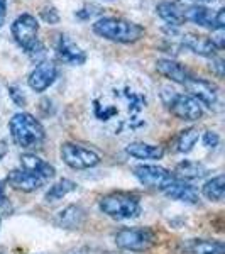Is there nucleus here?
Returning <instances> with one entry per match:
<instances>
[{
	"mask_svg": "<svg viewBox=\"0 0 225 254\" xmlns=\"http://www.w3.org/2000/svg\"><path fill=\"white\" fill-rule=\"evenodd\" d=\"M93 32L112 43L132 44L144 38L146 29L124 17H100L93 24Z\"/></svg>",
	"mask_w": 225,
	"mask_h": 254,
	"instance_id": "1",
	"label": "nucleus"
},
{
	"mask_svg": "<svg viewBox=\"0 0 225 254\" xmlns=\"http://www.w3.org/2000/svg\"><path fill=\"white\" fill-rule=\"evenodd\" d=\"M9 129L14 142L22 149H36L46 139V132L41 122L27 112L15 114L9 122Z\"/></svg>",
	"mask_w": 225,
	"mask_h": 254,
	"instance_id": "2",
	"label": "nucleus"
},
{
	"mask_svg": "<svg viewBox=\"0 0 225 254\" xmlns=\"http://www.w3.org/2000/svg\"><path fill=\"white\" fill-rule=\"evenodd\" d=\"M100 210L117 220L134 219L141 214V200L136 193L113 191L100 200Z\"/></svg>",
	"mask_w": 225,
	"mask_h": 254,
	"instance_id": "3",
	"label": "nucleus"
},
{
	"mask_svg": "<svg viewBox=\"0 0 225 254\" xmlns=\"http://www.w3.org/2000/svg\"><path fill=\"white\" fill-rule=\"evenodd\" d=\"M39 22L34 15L31 14H20L17 19L12 22V36L15 43L19 44L24 51L32 58L43 55L44 48L38 39Z\"/></svg>",
	"mask_w": 225,
	"mask_h": 254,
	"instance_id": "4",
	"label": "nucleus"
},
{
	"mask_svg": "<svg viewBox=\"0 0 225 254\" xmlns=\"http://www.w3.org/2000/svg\"><path fill=\"white\" fill-rule=\"evenodd\" d=\"M156 232L149 227H125L115 234V244L120 249L144 253L156 244Z\"/></svg>",
	"mask_w": 225,
	"mask_h": 254,
	"instance_id": "5",
	"label": "nucleus"
},
{
	"mask_svg": "<svg viewBox=\"0 0 225 254\" xmlns=\"http://www.w3.org/2000/svg\"><path fill=\"white\" fill-rule=\"evenodd\" d=\"M61 159L64 161V165L73 170H88L100 163V156L95 151L75 144V142H64L61 146Z\"/></svg>",
	"mask_w": 225,
	"mask_h": 254,
	"instance_id": "6",
	"label": "nucleus"
},
{
	"mask_svg": "<svg viewBox=\"0 0 225 254\" xmlns=\"http://www.w3.org/2000/svg\"><path fill=\"white\" fill-rule=\"evenodd\" d=\"M185 87L188 88L191 97H195L202 105H205L210 110H220L222 109V100H220V90L215 83L203 78L191 76L186 81Z\"/></svg>",
	"mask_w": 225,
	"mask_h": 254,
	"instance_id": "7",
	"label": "nucleus"
},
{
	"mask_svg": "<svg viewBox=\"0 0 225 254\" xmlns=\"http://www.w3.org/2000/svg\"><path fill=\"white\" fill-rule=\"evenodd\" d=\"M166 105L171 110V114L181 121L193 122L203 116L202 104L190 93H171V98L166 100Z\"/></svg>",
	"mask_w": 225,
	"mask_h": 254,
	"instance_id": "8",
	"label": "nucleus"
},
{
	"mask_svg": "<svg viewBox=\"0 0 225 254\" xmlns=\"http://www.w3.org/2000/svg\"><path fill=\"white\" fill-rule=\"evenodd\" d=\"M134 176L144 187L156 188V190L161 191L176 180V176L171 173L169 170L158 165H139L134 168Z\"/></svg>",
	"mask_w": 225,
	"mask_h": 254,
	"instance_id": "9",
	"label": "nucleus"
},
{
	"mask_svg": "<svg viewBox=\"0 0 225 254\" xmlns=\"http://www.w3.org/2000/svg\"><path fill=\"white\" fill-rule=\"evenodd\" d=\"M58 78V68L53 61H41V63L31 71L27 83L34 92H44L51 87Z\"/></svg>",
	"mask_w": 225,
	"mask_h": 254,
	"instance_id": "10",
	"label": "nucleus"
},
{
	"mask_svg": "<svg viewBox=\"0 0 225 254\" xmlns=\"http://www.w3.org/2000/svg\"><path fill=\"white\" fill-rule=\"evenodd\" d=\"M156 69L159 75H163L165 78L174 81V83H178V85H186V81L193 76L185 64L178 63V61H174V60H169V58L158 60Z\"/></svg>",
	"mask_w": 225,
	"mask_h": 254,
	"instance_id": "11",
	"label": "nucleus"
},
{
	"mask_svg": "<svg viewBox=\"0 0 225 254\" xmlns=\"http://www.w3.org/2000/svg\"><path fill=\"white\" fill-rule=\"evenodd\" d=\"M44 182L46 180H43L38 175H32L26 170H12L5 180V183H9L12 188L19 191H26V193L39 190L44 185Z\"/></svg>",
	"mask_w": 225,
	"mask_h": 254,
	"instance_id": "12",
	"label": "nucleus"
},
{
	"mask_svg": "<svg viewBox=\"0 0 225 254\" xmlns=\"http://www.w3.org/2000/svg\"><path fill=\"white\" fill-rule=\"evenodd\" d=\"M56 51H58L59 58L66 61L68 64H75L80 66L87 61V53L81 49L78 44L75 43L69 36H59L58 44H56Z\"/></svg>",
	"mask_w": 225,
	"mask_h": 254,
	"instance_id": "13",
	"label": "nucleus"
},
{
	"mask_svg": "<svg viewBox=\"0 0 225 254\" xmlns=\"http://www.w3.org/2000/svg\"><path fill=\"white\" fill-rule=\"evenodd\" d=\"M181 44L190 49V51H193L195 55L205 56V58H214V56H217V51H219L215 48V44L210 41V38H207L203 34H196V32H186V34H183Z\"/></svg>",
	"mask_w": 225,
	"mask_h": 254,
	"instance_id": "14",
	"label": "nucleus"
},
{
	"mask_svg": "<svg viewBox=\"0 0 225 254\" xmlns=\"http://www.w3.org/2000/svg\"><path fill=\"white\" fill-rule=\"evenodd\" d=\"M168 198L171 200H178V202H185V203H198L200 195L198 190L195 187L188 185V183L181 182V180H174L171 185H168L163 190Z\"/></svg>",
	"mask_w": 225,
	"mask_h": 254,
	"instance_id": "15",
	"label": "nucleus"
},
{
	"mask_svg": "<svg viewBox=\"0 0 225 254\" xmlns=\"http://www.w3.org/2000/svg\"><path fill=\"white\" fill-rule=\"evenodd\" d=\"M20 165H22V170L29 171L32 175H38L43 180H49L53 178L56 173L55 166L46 163L44 159H41L36 154H22L20 156Z\"/></svg>",
	"mask_w": 225,
	"mask_h": 254,
	"instance_id": "16",
	"label": "nucleus"
},
{
	"mask_svg": "<svg viewBox=\"0 0 225 254\" xmlns=\"http://www.w3.org/2000/svg\"><path fill=\"white\" fill-rule=\"evenodd\" d=\"M156 12L166 24H169V26H173V27H179L181 24L186 22L185 20V9H183V7L176 2H168L166 0V2L158 3Z\"/></svg>",
	"mask_w": 225,
	"mask_h": 254,
	"instance_id": "17",
	"label": "nucleus"
},
{
	"mask_svg": "<svg viewBox=\"0 0 225 254\" xmlns=\"http://www.w3.org/2000/svg\"><path fill=\"white\" fill-rule=\"evenodd\" d=\"M185 20L193 22L200 27H208V29L214 27V14H212L208 7L202 5V3H193V5L186 7Z\"/></svg>",
	"mask_w": 225,
	"mask_h": 254,
	"instance_id": "18",
	"label": "nucleus"
},
{
	"mask_svg": "<svg viewBox=\"0 0 225 254\" xmlns=\"http://www.w3.org/2000/svg\"><path fill=\"white\" fill-rule=\"evenodd\" d=\"M125 153L137 159H161L165 156V149L161 146H153L147 142H130L125 147Z\"/></svg>",
	"mask_w": 225,
	"mask_h": 254,
	"instance_id": "19",
	"label": "nucleus"
},
{
	"mask_svg": "<svg viewBox=\"0 0 225 254\" xmlns=\"http://www.w3.org/2000/svg\"><path fill=\"white\" fill-rule=\"evenodd\" d=\"M85 222V212L78 205H69L56 217V224L66 229H80Z\"/></svg>",
	"mask_w": 225,
	"mask_h": 254,
	"instance_id": "20",
	"label": "nucleus"
},
{
	"mask_svg": "<svg viewBox=\"0 0 225 254\" xmlns=\"http://www.w3.org/2000/svg\"><path fill=\"white\" fill-rule=\"evenodd\" d=\"M173 175L181 180H198L207 175V168L198 161H188V159H185V161L178 163Z\"/></svg>",
	"mask_w": 225,
	"mask_h": 254,
	"instance_id": "21",
	"label": "nucleus"
},
{
	"mask_svg": "<svg viewBox=\"0 0 225 254\" xmlns=\"http://www.w3.org/2000/svg\"><path fill=\"white\" fill-rule=\"evenodd\" d=\"M202 193L205 195L208 200H212V202H220V200H224V195H225L224 175H219V176H215V178L208 180L202 188Z\"/></svg>",
	"mask_w": 225,
	"mask_h": 254,
	"instance_id": "22",
	"label": "nucleus"
},
{
	"mask_svg": "<svg viewBox=\"0 0 225 254\" xmlns=\"http://www.w3.org/2000/svg\"><path fill=\"white\" fill-rule=\"evenodd\" d=\"M198 129H195V127H188V129L181 130L176 137V151L178 153H190L198 142Z\"/></svg>",
	"mask_w": 225,
	"mask_h": 254,
	"instance_id": "23",
	"label": "nucleus"
},
{
	"mask_svg": "<svg viewBox=\"0 0 225 254\" xmlns=\"http://www.w3.org/2000/svg\"><path fill=\"white\" fill-rule=\"evenodd\" d=\"M73 190H76V183L71 182V180H59L58 183H55L49 190L46 191V200L48 202H56V200L64 198L68 193H71Z\"/></svg>",
	"mask_w": 225,
	"mask_h": 254,
	"instance_id": "24",
	"label": "nucleus"
},
{
	"mask_svg": "<svg viewBox=\"0 0 225 254\" xmlns=\"http://www.w3.org/2000/svg\"><path fill=\"white\" fill-rule=\"evenodd\" d=\"M190 251L193 254H224L225 246L220 241H207V239H198L193 241L190 246Z\"/></svg>",
	"mask_w": 225,
	"mask_h": 254,
	"instance_id": "25",
	"label": "nucleus"
},
{
	"mask_svg": "<svg viewBox=\"0 0 225 254\" xmlns=\"http://www.w3.org/2000/svg\"><path fill=\"white\" fill-rule=\"evenodd\" d=\"M41 17L46 20L48 24H58L59 14H58V10H56L55 7H44V9L41 10Z\"/></svg>",
	"mask_w": 225,
	"mask_h": 254,
	"instance_id": "26",
	"label": "nucleus"
},
{
	"mask_svg": "<svg viewBox=\"0 0 225 254\" xmlns=\"http://www.w3.org/2000/svg\"><path fill=\"white\" fill-rule=\"evenodd\" d=\"M212 43L215 44V48L219 49H224L225 46V29H214L212 31V38H210Z\"/></svg>",
	"mask_w": 225,
	"mask_h": 254,
	"instance_id": "27",
	"label": "nucleus"
},
{
	"mask_svg": "<svg viewBox=\"0 0 225 254\" xmlns=\"http://www.w3.org/2000/svg\"><path fill=\"white\" fill-rule=\"evenodd\" d=\"M219 142H220V137H219V134L214 132V130H207V132L203 134V144L207 147H210V149H214V147L219 146Z\"/></svg>",
	"mask_w": 225,
	"mask_h": 254,
	"instance_id": "28",
	"label": "nucleus"
},
{
	"mask_svg": "<svg viewBox=\"0 0 225 254\" xmlns=\"http://www.w3.org/2000/svg\"><path fill=\"white\" fill-rule=\"evenodd\" d=\"M210 69L217 75V78H222L224 76V68H225V64H224V60L222 58H219V56H214V58H210Z\"/></svg>",
	"mask_w": 225,
	"mask_h": 254,
	"instance_id": "29",
	"label": "nucleus"
},
{
	"mask_svg": "<svg viewBox=\"0 0 225 254\" xmlns=\"http://www.w3.org/2000/svg\"><path fill=\"white\" fill-rule=\"evenodd\" d=\"M9 93H10L12 100L15 102V105H19V107H24V105H26V97H24V93L20 92L19 87H15V85L14 87H10Z\"/></svg>",
	"mask_w": 225,
	"mask_h": 254,
	"instance_id": "30",
	"label": "nucleus"
},
{
	"mask_svg": "<svg viewBox=\"0 0 225 254\" xmlns=\"http://www.w3.org/2000/svg\"><path fill=\"white\" fill-rule=\"evenodd\" d=\"M214 29H225V9H219L217 14L214 15Z\"/></svg>",
	"mask_w": 225,
	"mask_h": 254,
	"instance_id": "31",
	"label": "nucleus"
},
{
	"mask_svg": "<svg viewBox=\"0 0 225 254\" xmlns=\"http://www.w3.org/2000/svg\"><path fill=\"white\" fill-rule=\"evenodd\" d=\"M5 180H0V208H5L7 207V196H5Z\"/></svg>",
	"mask_w": 225,
	"mask_h": 254,
	"instance_id": "32",
	"label": "nucleus"
},
{
	"mask_svg": "<svg viewBox=\"0 0 225 254\" xmlns=\"http://www.w3.org/2000/svg\"><path fill=\"white\" fill-rule=\"evenodd\" d=\"M5 15H7V0H0V27L5 22Z\"/></svg>",
	"mask_w": 225,
	"mask_h": 254,
	"instance_id": "33",
	"label": "nucleus"
},
{
	"mask_svg": "<svg viewBox=\"0 0 225 254\" xmlns=\"http://www.w3.org/2000/svg\"><path fill=\"white\" fill-rule=\"evenodd\" d=\"M7 153H9V144L5 141H0V161L7 156Z\"/></svg>",
	"mask_w": 225,
	"mask_h": 254,
	"instance_id": "34",
	"label": "nucleus"
},
{
	"mask_svg": "<svg viewBox=\"0 0 225 254\" xmlns=\"http://www.w3.org/2000/svg\"><path fill=\"white\" fill-rule=\"evenodd\" d=\"M193 2H196V3H210V2H214V0H193Z\"/></svg>",
	"mask_w": 225,
	"mask_h": 254,
	"instance_id": "35",
	"label": "nucleus"
},
{
	"mask_svg": "<svg viewBox=\"0 0 225 254\" xmlns=\"http://www.w3.org/2000/svg\"><path fill=\"white\" fill-rule=\"evenodd\" d=\"M105 2H112V0H105Z\"/></svg>",
	"mask_w": 225,
	"mask_h": 254,
	"instance_id": "36",
	"label": "nucleus"
}]
</instances>
